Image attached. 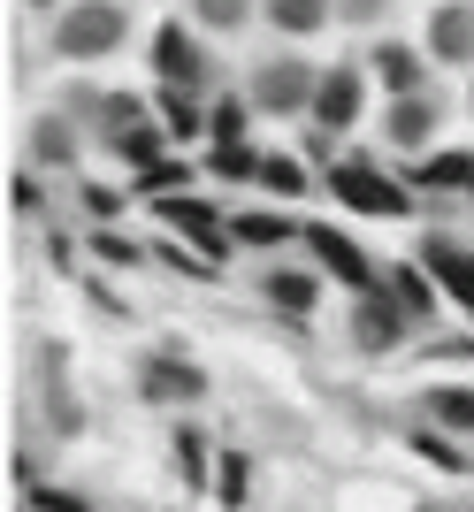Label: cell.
<instances>
[{"mask_svg":"<svg viewBox=\"0 0 474 512\" xmlns=\"http://www.w3.org/2000/svg\"><path fill=\"white\" fill-rule=\"evenodd\" d=\"M421 406H429L436 428H452V436H474V383H436L421 390Z\"/></svg>","mask_w":474,"mask_h":512,"instance_id":"19","label":"cell"},{"mask_svg":"<svg viewBox=\"0 0 474 512\" xmlns=\"http://www.w3.org/2000/svg\"><path fill=\"white\" fill-rule=\"evenodd\" d=\"M153 77L176 85V92H207L215 54H207V39H192V23H161L153 31Z\"/></svg>","mask_w":474,"mask_h":512,"instance_id":"5","label":"cell"},{"mask_svg":"<svg viewBox=\"0 0 474 512\" xmlns=\"http://www.w3.org/2000/svg\"><path fill=\"white\" fill-rule=\"evenodd\" d=\"M429 62H444V69H474V8H459V0H444L429 16Z\"/></svg>","mask_w":474,"mask_h":512,"instance_id":"12","label":"cell"},{"mask_svg":"<svg viewBox=\"0 0 474 512\" xmlns=\"http://www.w3.org/2000/svg\"><path fill=\"white\" fill-rule=\"evenodd\" d=\"M115 153L130 161V176H146V169H161V161H169V130H161V123H138L130 138H115Z\"/></svg>","mask_w":474,"mask_h":512,"instance_id":"25","label":"cell"},{"mask_svg":"<svg viewBox=\"0 0 474 512\" xmlns=\"http://www.w3.org/2000/svg\"><path fill=\"white\" fill-rule=\"evenodd\" d=\"M123 39H130L123 0H69L62 16H54V54L62 62H108Z\"/></svg>","mask_w":474,"mask_h":512,"instance_id":"1","label":"cell"},{"mask_svg":"<svg viewBox=\"0 0 474 512\" xmlns=\"http://www.w3.org/2000/svg\"><path fill=\"white\" fill-rule=\"evenodd\" d=\"M153 214H161V222H169V230L184 237V245H199L207 260H230V253H237V237L222 230L230 214H215L207 199H184V192H176V199H153Z\"/></svg>","mask_w":474,"mask_h":512,"instance_id":"9","label":"cell"},{"mask_svg":"<svg viewBox=\"0 0 474 512\" xmlns=\"http://www.w3.org/2000/svg\"><path fill=\"white\" fill-rule=\"evenodd\" d=\"M436 130H444V100H436V92L383 100V146H390V153H429Z\"/></svg>","mask_w":474,"mask_h":512,"instance_id":"8","label":"cell"},{"mask_svg":"<svg viewBox=\"0 0 474 512\" xmlns=\"http://www.w3.org/2000/svg\"><path fill=\"white\" fill-rule=\"evenodd\" d=\"M306 253H314V268H322L329 283H345L352 299L383 291V283H375V260H367L360 245H352V237L337 230V222H306Z\"/></svg>","mask_w":474,"mask_h":512,"instance_id":"6","label":"cell"},{"mask_svg":"<svg viewBox=\"0 0 474 512\" xmlns=\"http://www.w3.org/2000/svg\"><path fill=\"white\" fill-rule=\"evenodd\" d=\"M92 245H100V260H115V268H138V260H146L138 245H130V237H115V230H100Z\"/></svg>","mask_w":474,"mask_h":512,"instance_id":"32","label":"cell"},{"mask_svg":"<svg viewBox=\"0 0 474 512\" xmlns=\"http://www.w3.org/2000/svg\"><path fill=\"white\" fill-rule=\"evenodd\" d=\"M215 467H222L215 444H207V436L184 421V428H176V474H184V490H215Z\"/></svg>","mask_w":474,"mask_h":512,"instance_id":"21","label":"cell"},{"mask_svg":"<svg viewBox=\"0 0 474 512\" xmlns=\"http://www.w3.org/2000/svg\"><path fill=\"white\" fill-rule=\"evenodd\" d=\"M467 199H474V192H467Z\"/></svg>","mask_w":474,"mask_h":512,"instance_id":"38","label":"cell"},{"mask_svg":"<svg viewBox=\"0 0 474 512\" xmlns=\"http://www.w3.org/2000/svg\"><path fill=\"white\" fill-rule=\"evenodd\" d=\"M253 16H260V0H192V23L207 39H237Z\"/></svg>","mask_w":474,"mask_h":512,"instance_id":"23","label":"cell"},{"mask_svg":"<svg viewBox=\"0 0 474 512\" xmlns=\"http://www.w3.org/2000/svg\"><path fill=\"white\" fill-rule=\"evenodd\" d=\"M413 329V314L390 291H367V299H352V337H360V352H398Z\"/></svg>","mask_w":474,"mask_h":512,"instance_id":"11","label":"cell"},{"mask_svg":"<svg viewBox=\"0 0 474 512\" xmlns=\"http://www.w3.org/2000/svg\"><path fill=\"white\" fill-rule=\"evenodd\" d=\"M153 123L169 130L176 146H184V138H207V100H199V92L161 85V92H153Z\"/></svg>","mask_w":474,"mask_h":512,"instance_id":"16","label":"cell"},{"mask_svg":"<svg viewBox=\"0 0 474 512\" xmlns=\"http://www.w3.org/2000/svg\"><path fill=\"white\" fill-rule=\"evenodd\" d=\"M138 398H146V406H199V398H207V375H199L184 352L153 344L146 360H138Z\"/></svg>","mask_w":474,"mask_h":512,"instance_id":"7","label":"cell"},{"mask_svg":"<svg viewBox=\"0 0 474 512\" xmlns=\"http://www.w3.org/2000/svg\"><path fill=\"white\" fill-rule=\"evenodd\" d=\"M421 268H429V276H436V283H444V291H452V299L474 314V253H459L452 237H429V245H421Z\"/></svg>","mask_w":474,"mask_h":512,"instance_id":"15","label":"cell"},{"mask_svg":"<svg viewBox=\"0 0 474 512\" xmlns=\"http://www.w3.org/2000/svg\"><path fill=\"white\" fill-rule=\"evenodd\" d=\"M260 16L276 23L283 39H322L329 16H337V0H260Z\"/></svg>","mask_w":474,"mask_h":512,"instance_id":"17","label":"cell"},{"mask_svg":"<svg viewBox=\"0 0 474 512\" xmlns=\"http://www.w3.org/2000/svg\"><path fill=\"white\" fill-rule=\"evenodd\" d=\"M314 85H322V69H306L299 54H268V62H253V85H245V100H253V115H314Z\"/></svg>","mask_w":474,"mask_h":512,"instance_id":"3","label":"cell"},{"mask_svg":"<svg viewBox=\"0 0 474 512\" xmlns=\"http://www.w3.org/2000/svg\"><path fill=\"white\" fill-rule=\"evenodd\" d=\"M207 169L222 184H260V153L253 146H207Z\"/></svg>","mask_w":474,"mask_h":512,"instance_id":"27","label":"cell"},{"mask_svg":"<svg viewBox=\"0 0 474 512\" xmlns=\"http://www.w3.org/2000/svg\"><path fill=\"white\" fill-rule=\"evenodd\" d=\"M421 512H429V505H421Z\"/></svg>","mask_w":474,"mask_h":512,"instance_id":"37","label":"cell"},{"mask_svg":"<svg viewBox=\"0 0 474 512\" xmlns=\"http://www.w3.org/2000/svg\"><path fill=\"white\" fill-rule=\"evenodd\" d=\"M314 176H306L299 153H260V192H276V199H299Z\"/></svg>","mask_w":474,"mask_h":512,"instance_id":"26","label":"cell"},{"mask_svg":"<svg viewBox=\"0 0 474 512\" xmlns=\"http://www.w3.org/2000/svg\"><path fill=\"white\" fill-rule=\"evenodd\" d=\"M467 107H474V85H467Z\"/></svg>","mask_w":474,"mask_h":512,"instance_id":"36","label":"cell"},{"mask_svg":"<svg viewBox=\"0 0 474 512\" xmlns=\"http://www.w3.org/2000/svg\"><path fill=\"white\" fill-rule=\"evenodd\" d=\"M329 192L345 199L352 214L367 222H413V192L398 184L390 169H375L367 153H345V161H329Z\"/></svg>","mask_w":474,"mask_h":512,"instance_id":"2","label":"cell"},{"mask_svg":"<svg viewBox=\"0 0 474 512\" xmlns=\"http://www.w3.org/2000/svg\"><path fill=\"white\" fill-rule=\"evenodd\" d=\"M245 490H253V459H245V451H222V467H215V497H222V505H245Z\"/></svg>","mask_w":474,"mask_h":512,"instance_id":"30","label":"cell"},{"mask_svg":"<svg viewBox=\"0 0 474 512\" xmlns=\"http://www.w3.org/2000/svg\"><path fill=\"white\" fill-rule=\"evenodd\" d=\"M360 115H367V62H329L322 85H314V130L345 138Z\"/></svg>","mask_w":474,"mask_h":512,"instance_id":"4","label":"cell"},{"mask_svg":"<svg viewBox=\"0 0 474 512\" xmlns=\"http://www.w3.org/2000/svg\"><path fill=\"white\" fill-rule=\"evenodd\" d=\"M8 207H16V214H39V184H31V176H16V184H8Z\"/></svg>","mask_w":474,"mask_h":512,"instance_id":"34","label":"cell"},{"mask_svg":"<svg viewBox=\"0 0 474 512\" xmlns=\"http://www.w3.org/2000/svg\"><path fill=\"white\" fill-rule=\"evenodd\" d=\"M31 8H62V0H31Z\"/></svg>","mask_w":474,"mask_h":512,"instance_id":"35","label":"cell"},{"mask_svg":"<svg viewBox=\"0 0 474 512\" xmlns=\"http://www.w3.org/2000/svg\"><path fill=\"white\" fill-rule=\"evenodd\" d=\"M413 184L421 192H474V153H429V161H413Z\"/></svg>","mask_w":474,"mask_h":512,"instance_id":"22","label":"cell"},{"mask_svg":"<svg viewBox=\"0 0 474 512\" xmlns=\"http://www.w3.org/2000/svg\"><path fill=\"white\" fill-rule=\"evenodd\" d=\"M31 512H92V505H85V497H69V490H39Z\"/></svg>","mask_w":474,"mask_h":512,"instance_id":"33","label":"cell"},{"mask_svg":"<svg viewBox=\"0 0 474 512\" xmlns=\"http://www.w3.org/2000/svg\"><path fill=\"white\" fill-rule=\"evenodd\" d=\"M245 115H253V100H215L207 107V138L215 146H245Z\"/></svg>","mask_w":474,"mask_h":512,"instance_id":"29","label":"cell"},{"mask_svg":"<svg viewBox=\"0 0 474 512\" xmlns=\"http://www.w3.org/2000/svg\"><path fill=\"white\" fill-rule=\"evenodd\" d=\"M367 77H375L390 100L429 92V85H421V54H413V46H398V39H375V46H367Z\"/></svg>","mask_w":474,"mask_h":512,"instance_id":"14","label":"cell"},{"mask_svg":"<svg viewBox=\"0 0 474 512\" xmlns=\"http://www.w3.org/2000/svg\"><path fill=\"white\" fill-rule=\"evenodd\" d=\"M184 184H192V161H161V169L130 176V192H138V199H176Z\"/></svg>","mask_w":474,"mask_h":512,"instance_id":"28","label":"cell"},{"mask_svg":"<svg viewBox=\"0 0 474 512\" xmlns=\"http://www.w3.org/2000/svg\"><path fill=\"white\" fill-rule=\"evenodd\" d=\"M230 237L253 245V253H276V245H291L306 230H291V214H276V207H245V214H230Z\"/></svg>","mask_w":474,"mask_h":512,"instance_id":"18","label":"cell"},{"mask_svg":"<svg viewBox=\"0 0 474 512\" xmlns=\"http://www.w3.org/2000/svg\"><path fill=\"white\" fill-rule=\"evenodd\" d=\"M77 146H85V130H77L69 107H54V115H39V123L23 130V161L31 169H77Z\"/></svg>","mask_w":474,"mask_h":512,"instance_id":"10","label":"cell"},{"mask_svg":"<svg viewBox=\"0 0 474 512\" xmlns=\"http://www.w3.org/2000/svg\"><path fill=\"white\" fill-rule=\"evenodd\" d=\"M383 291L406 306L413 321H429V314H436V283H429V268H421V260H398V268L383 276Z\"/></svg>","mask_w":474,"mask_h":512,"instance_id":"20","label":"cell"},{"mask_svg":"<svg viewBox=\"0 0 474 512\" xmlns=\"http://www.w3.org/2000/svg\"><path fill=\"white\" fill-rule=\"evenodd\" d=\"M413 451H421V459H436V467H444V474H467V459H459V444H444L436 428H421V436H413Z\"/></svg>","mask_w":474,"mask_h":512,"instance_id":"31","label":"cell"},{"mask_svg":"<svg viewBox=\"0 0 474 512\" xmlns=\"http://www.w3.org/2000/svg\"><path fill=\"white\" fill-rule=\"evenodd\" d=\"M260 299L276 306V314L306 321L322 306V276H314V268H260Z\"/></svg>","mask_w":474,"mask_h":512,"instance_id":"13","label":"cell"},{"mask_svg":"<svg viewBox=\"0 0 474 512\" xmlns=\"http://www.w3.org/2000/svg\"><path fill=\"white\" fill-rule=\"evenodd\" d=\"M138 123H153L138 92H100V115H92V130H100L108 146H115V138H130V130H138Z\"/></svg>","mask_w":474,"mask_h":512,"instance_id":"24","label":"cell"}]
</instances>
